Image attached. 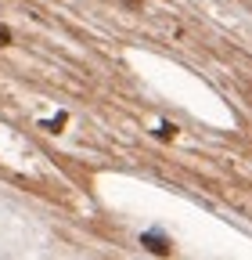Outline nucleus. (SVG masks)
Instances as JSON below:
<instances>
[{
  "label": "nucleus",
  "mask_w": 252,
  "mask_h": 260,
  "mask_svg": "<svg viewBox=\"0 0 252 260\" xmlns=\"http://www.w3.org/2000/svg\"><path fill=\"white\" fill-rule=\"evenodd\" d=\"M141 246H144L148 253H155V256H170V253H173L170 239L159 235V232H144V235H141Z\"/></svg>",
  "instance_id": "1"
},
{
  "label": "nucleus",
  "mask_w": 252,
  "mask_h": 260,
  "mask_svg": "<svg viewBox=\"0 0 252 260\" xmlns=\"http://www.w3.org/2000/svg\"><path fill=\"white\" fill-rule=\"evenodd\" d=\"M122 4H126V8H141V0H122Z\"/></svg>",
  "instance_id": "5"
},
{
  "label": "nucleus",
  "mask_w": 252,
  "mask_h": 260,
  "mask_svg": "<svg viewBox=\"0 0 252 260\" xmlns=\"http://www.w3.org/2000/svg\"><path fill=\"white\" fill-rule=\"evenodd\" d=\"M65 119H69V116H65V112H61L58 119H47V123H44V130H51V134H58V130H61V126H65Z\"/></svg>",
  "instance_id": "2"
},
{
  "label": "nucleus",
  "mask_w": 252,
  "mask_h": 260,
  "mask_svg": "<svg viewBox=\"0 0 252 260\" xmlns=\"http://www.w3.org/2000/svg\"><path fill=\"white\" fill-rule=\"evenodd\" d=\"M159 138H162V141H173V138H177V126H173V123H162V126H159Z\"/></svg>",
  "instance_id": "3"
},
{
  "label": "nucleus",
  "mask_w": 252,
  "mask_h": 260,
  "mask_svg": "<svg viewBox=\"0 0 252 260\" xmlns=\"http://www.w3.org/2000/svg\"><path fill=\"white\" fill-rule=\"evenodd\" d=\"M8 44H11V29L0 25V47H8Z\"/></svg>",
  "instance_id": "4"
}]
</instances>
